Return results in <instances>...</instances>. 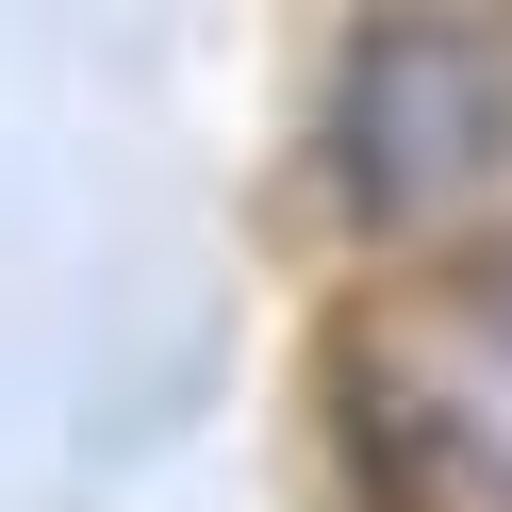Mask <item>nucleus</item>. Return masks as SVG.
Wrapping results in <instances>:
<instances>
[{"label": "nucleus", "mask_w": 512, "mask_h": 512, "mask_svg": "<svg viewBox=\"0 0 512 512\" xmlns=\"http://www.w3.org/2000/svg\"><path fill=\"white\" fill-rule=\"evenodd\" d=\"M496 166H512L496 34L446 17V0H380L364 34H347V67H331V199L364 215V232H413V215L479 199Z\"/></svg>", "instance_id": "f03ea898"}, {"label": "nucleus", "mask_w": 512, "mask_h": 512, "mask_svg": "<svg viewBox=\"0 0 512 512\" xmlns=\"http://www.w3.org/2000/svg\"><path fill=\"white\" fill-rule=\"evenodd\" d=\"M347 446L397 512H512V248H446L331 331Z\"/></svg>", "instance_id": "f257e3e1"}]
</instances>
